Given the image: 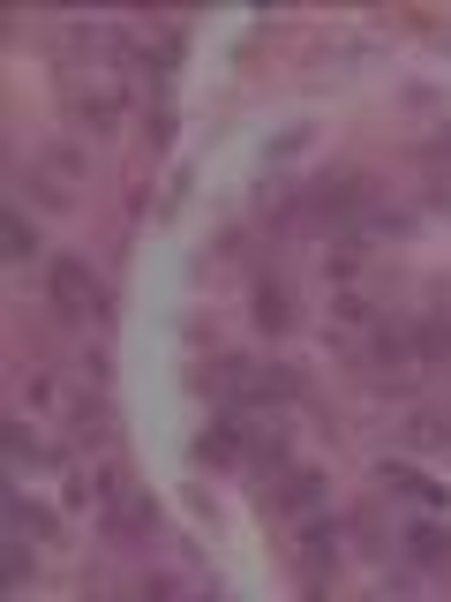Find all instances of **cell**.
I'll use <instances>...</instances> for the list:
<instances>
[{
	"mask_svg": "<svg viewBox=\"0 0 451 602\" xmlns=\"http://www.w3.org/2000/svg\"><path fill=\"white\" fill-rule=\"evenodd\" d=\"M384 490H399V497H414V505H444V490H437L429 474H414V467H384Z\"/></svg>",
	"mask_w": 451,
	"mask_h": 602,
	"instance_id": "obj_2",
	"label": "cell"
},
{
	"mask_svg": "<svg viewBox=\"0 0 451 602\" xmlns=\"http://www.w3.org/2000/svg\"><path fill=\"white\" fill-rule=\"evenodd\" d=\"M31 249H39V241H31V226H23V218H8V257H31Z\"/></svg>",
	"mask_w": 451,
	"mask_h": 602,
	"instance_id": "obj_4",
	"label": "cell"
},
{
	"mask_svg": "<svg viewBox=\"0 0 451 602\" xmlns=\"http://www.w3.org/2000/svg\"><path fill=\"white\" fill-rule=\"evenodd\" d=\"M53 294H61V309H68V316H83V309L98 301V287L83 279V264H61V271H53Z\"/></svg>",
	"mask_w": 451,
	"mask_h": 602,
	"instance_id": "obj_1",
	"label": "cell"
},
{
	"mask_svg": "<svg viewBox=\"0 0 451 602\" xmlns=\"http://www.w3.org/2000/svg\"><path fill=\"white\" fill-rule=\"evenodd\" d=\"M256 316H264L271 332L287 324V287H279V279H271V287H256Z\"/></svg>",
	"mask_w": 451,
	"mask_h": 602,
	"instance_id": "obj_3",
	"label": "cell"
}]
</instances>
